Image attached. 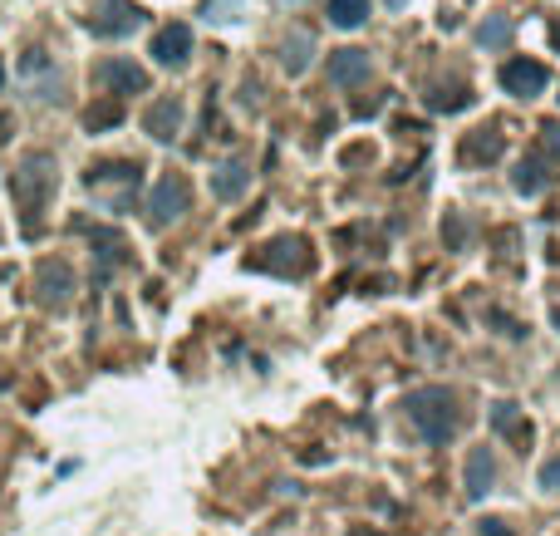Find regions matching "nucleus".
Masks as SVG:
<instances>
[{"label": "nucleus", "mask_w": 560, "mask_h": 536, "mask_svg": "<svg viewBox=\"0 0 560 536\" xmlns=\"http://www.w3.org/2000/svg\"><path fill=\"white\" fill-rule=\"evenodd\" d=\"M408 418L418 423V433L428 443H448L452 428H457V414H452V394L448 389H413L408 394Z\"/></svg>", "instance_id": "nucleus-1"}, {"label": "nucleus", "mask_w": 560, "mask_h": 536, "mask_svg": "<svg viewBox=\"0 0 560 536\" xmlns=\"http://www.w3.org/2000/svg\"><path fill=\"white\" fill-rule=\"evenodd\" d=\"M187 202H192V192H187V182L182 178H158V187H153V197H148V222L153 227H172L182 212H187Z\"/></svg>", "instance_id": "nucleus-2"}, {"label": "nucleus", "mask_w": 560, "mask_h": 536, "mask_svg": "<svg viewBox=\"0 0 560 536\" xmlns=\"http://www.w3.org/2000/svg\"><path fill=\"white\" fill-rule=\"evenodd\" d=\"M69 296H74V271L64 261H40L35 266V300L59 310V305H69Z\"/></svg>", "instance_id": "nucleus-3"}, {"label": "nucleus", "mask_w": 560, "mask_h": 536, "mask_svg": "<svg viewBox=\"0 0 560 536\" xmlns=\"http://www.w3.org/2000/svg\"><path fill=\"white\" fill-rule=\"evenodd\" d=\"M546 84H551L546 64H536V60H506L502 64V89L516 94V99H536Z\"/></svg>", "instance_id": "nucleus-4"}, {"label": "nucleus", "mask_w": 560, "mask_h": 536, "mask_svg": "<svg viewBox=\"0 0 560 536\" xmlns=\"http://www.w3.org/2000/svg\"><path fill=\"white\" fill-rule=\"evenodd\" d=\"M364 79H369V55H364V50H335V55H330V84L354 89V84H364Z\"/></svg>", "instance_id": "nucleus-5"}, {"label": "nucleus", "mask_w": 560, "mask_h": 536, "mask_svg": "<svg viewBox=\"0 0 560 536\" xmlns=\"http://www.w3.org/2000/svg\"><path fill=\"white\" fill-rule=\"evenodd\" d=\"M192 55V30L187 25H168L158 40H153V60L158 64H182Z\"/></svg>", "instance_id": "nucleus-6"}, {"label": "nucleus", "mask_w": 560, "mask_h": 536, "mask_svg": "<svg viewBox=\"0 0 560 536\" xmlns=\"http://www.w3.org/2000/svg\"><path fill=\"white\" fill-rule=\"evenodd\" d=\"M99 79L109 84L113 94H143V89H148V74H143L138 64H128V60L104 64V69H99Z\"/></svg>", "instance_id": "nucleus-7"}, {"label": "nucleus", "mask_w": 560, "mask_h": 536, "mask_svg": "<svg viewBox=\"0 0 560 536\" xmlns=\"http://www.w3.org/2000/svg\"><path fill=\"white\" fill-rule=\"evenodd\" d=\"M143 123H148V133H153L158 143H172V138H177V123H182V104H177V99H163V104L148 109Z\"/></svg>", "instance_id": "nucleus-8"}, {"label": "nucleus", "mask_w": 560, "mask_h": 536, "mask_svg": "<svg viewBox=\"0 0 560 536\" xmlns=\"http://www.w3.org/2000/svg\"><path fill=\"white\" fill-rule=\"evenodd\" d=\"M50 187H55V178H50V158H30V163L20 168V197H25V202H30V192H35V202H45Z\"/></svg>", "instance_id": "nucleus-9"}, {"label": "nucleus", "mask_w": 560, "mask_h": 536, "mask_svg": "<svg viewBox=\"0 0 560 536\" xmlns=\"http://www.w3.org/2000/svg\"><path fill=\"white\" fill-rule=\"evenodd\" d=\"M487 487H492V453L487 448H472V458H467V497L482 502Z\"/></svg>", "instance_id": "nucleus-10"}, {"label": "nucleus", "mask_w": 560, "mask_h": 536, "mask_svg": "<svg viewBox=\"0 0 560 536\" xmlns=\"http://www.w3.org/2000/svg\"><path fill=\"white\" fill-rule=\"evenodd\" d=\"M246 182H251V173H246L241 163H226V168H217V178H212V192H217L222 202H236V197L246 192Z\"/></svg>", "instance_id": "nucleus-11"}, {"label": "nucleus", "mask_w": 560, "mask_h": 536, "mask_svg": "<svg viewBox=\"0 0 560 536\" xmlns=\"http://www.w3.org/2000/svg\"><path fill=\"white\" fill-rule=\"evenodd\" d=\"M364 15H369V0H330V20L339 30H359Z\"/></svg>", "instance_id": "nucleus-12"}, {"label": "nucleus", "mask_w": 560, "mask_h": 536, "mask_svg": "<svg viewBox=\"0 0 560 536\" xmlns=\"http://www.w3.org/2000/svg\"><path fill=\"white\" fill-rule=\"evenodd\" d=\"M506 40H511V20H506V15H492V20L477 30V45H482V50H506Z\"/></svg>", "instance_id": "nucleus-13"}, {"label": "nucleus", "mask_w": 560, "mask_h": 536, "mask_svg": "<svg viewBox=\"0 0 560 536\" xmlns=\"http://www.w3.org/2000/svg\"><path fill=\"white\" fill-rule=\"evenodd\" d=\"M310 35H295V40H285V69L290 74H305V64H310Z\"/></svg>", "instance_id": "nucleus-14"}, {"label": "nucleus", "mask_w": 560, "mask_h": 536, "mask_svg": "<svg viewBox=\"0 0 560 536\" xmlns=\"http://www.w3.org/2000/svg\"><path fill=\"white\" fill-rule=\"evenodd\" d=\"M541 187H546V178H541V163H521V168H516V192L536 197Z\"/></svg>", "instance_id": "nucleus-15"}, {"label": "nucleus", "mask_w": 560, "mask_h": 536, "mask_svg": "<svg viewBox=\"0 0 560 536\" xmlns=\"http://www.w3.org/2000/svg\"><path fill=\"white\" fill-rule=\"evenodd\" d=\"M492 423H497V433H516V404H497Z\"/></svg>", "instance_id": "nucleus-16"}, {"label": "nucleus", "mask_w": 560, "mask_h": 536, "mask_svg": "<svg viewBox=\"0 0 560 536\" xmlns=\"http://www.w3.org/2000/svg\"><path fill=\"white\" fill-rule=\"evenodd\" d=\"M231 5H236V0H207V15H212V20H231V15H226Z\"/></svg>", "instance_id": "nucleus-17"}, {"label": "nucleus", "mask_w": 560, "mask_h": 536, "mask_svg": "<svg viewBox=\"0 0 560 536\" xmlns=\"http://www.w3.org/2000/svg\"><path fill=\"white\" fill-rule=\"evenodd\" d=\"M541 487H560V458H556V463H546V468H541Z\"/></svg>", "instance_id": "nucleus-18"}, {"label": "nucleus", "mask_w": 560, "mask_h": 536, "mask_svg": "<svg viewBox=\"0 0 560 536\" xmlns=\"http://www.w3.org/2000/svg\"><path fill=\"white\" fill-rule=\"evenodd\" d=\"M546 143L556 148V158H560V123H546Z\"/></svg>", "instance_id": "nucleus-19"}, {"label": "nucleus", "mask_w": 560, "mask_h": 536, "mask_svg": "<svg viewBox=\"0 0 560 536\" xmlns=\"http://www.w3.org/2000/svg\"><path fill=\"white\" fill-rule=\"evenodd\" d=\"M482 536H506L502 522H482Z\"/></svg>", "instance_id": "nucleus-20"}, {"label": "nucleus", "mask_w": 560, "mask_h": 536, "mask_svg": "<svg viewBox=\"0 0 560 536\" xmlns=\"http://www.w3.org/2000/svg\"><path fill=\"white\" fill-rule=\"evenodd\" d=\"M285 5H305V0H285Z\"/></svg>", "instance_id": "nucleus-21"}]
</instances>
